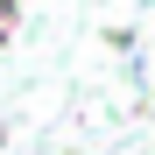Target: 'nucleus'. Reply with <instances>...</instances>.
I'll return each mask as SVG.
<instances>
[{
    "instance_id": "nucleus-1",
    "label": "nucleus",
    "mask_w": 155,
    "mask_h": 155,
    "mask_svg": "<svg viewBox=\"0 0 155 155\" xmlns=\"http://www.w3.org/2000/svg\"><path fill=\"white\" fill-rule=\"evenodd\" d=\"M14 35V0H0V42Z\"/></svg>"
}]
</instances>
